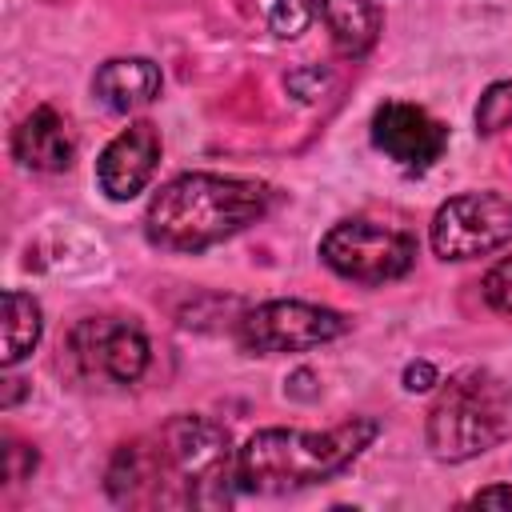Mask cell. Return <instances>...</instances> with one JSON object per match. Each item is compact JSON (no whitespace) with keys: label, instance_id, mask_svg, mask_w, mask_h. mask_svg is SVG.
I'll use <instances>...</instances> for the list:
<instances>
[{"label":"cell","instance_id":"obj_13","mask_svg":"<svg viewBox=\"0 0 512 512\" xmlns=\"http://www.w3.org/2000/svg\"><path fill=\"white\" fill-rule=\"evenodd\" d=\"M320 16L328 24L332 48L348 60L364 56L380 36V4L376 0H320Z\"/></svg>","mask_w":512,"mask_h":512},{"label":"cell","instance_id":"obj_1","mask_svg":"<svg viewBox=\"0 0 512 512\" xmlns=\"http://www.w3.org/2000/svg\"><path fill=\"white\" fill-rule=\"evenodd\" d=\"M236 484L228 432L208 416H172L160 432L120 444L108 492L124 508H224Z\"/></svg>","mask_w":512,"mask_h":512},{"label":"cell","instance_id":"obj_17","mask_svg":"<svg viewBox=\"0 0 512 512\" xmlns=\"http://www.w3.org/2000/svg\"><path fill=\"white\" fill-rule=\"evenodd\" d=\"M480 292H484L488 308H496V312L512 316V256L496 260V264L484 272V280H480Z\"/></svg>","mask_w":512,"mask_h":512},{"label":"cell","instance_id":"obj_14","mask_svg":"<svg viewBox=\"0 0 512 512\" xmlns=\"http://www.w3.org/2000/svg\"><path fill=\"white\" fill-rule=\"evenodd\" d=\"M0 308H4V352H0V360H4V368H16L40 344L44 312L28 292H16V288H8L0 296Z\"/></svg>","mask_w":512,"mask_h":512},{"label":"cell","instance_id":"obj_20","mask_svg":"<svg viewBox=\"0 0 512 512\" xmlns=\"http://www.w3.org/2000/svg\"><path fill=\"white\" fill-rule=\"evenodd\" d=\"M432 384H440V376H436V368H432L428 360L404 364V388H408V392H428Z\"/></svg>","mask_w":512,"mask_h":512},{"label":"cell","instance_id":"obj_7","mask_svg":"<svg viewBox=\"0 0 512 512\" xmlns=\"http://www.w3.org/2000/svg\"><path fill=\"white\" fill-rule=\"evenodd\" d=\"M348 332V320L336 308L308 300H264L240 320V344L256 356L308 352Z\"/></svg>","mask_w":512,"mask_h":512},{"label":"cell","instance_id":"obj_2","mask_svg":"<svg viewBox=\"0 0 512 512\" xmlns=\"http://www.w3.org/2000/svg\"><path fill=\"white\" fill-rule=\"evenodd\" d=\"M268 184L220 172H184L168 180L144 212V236L160 252H204L232 240L268 212Z\"/></svg>","mask_w":512,"mask_h":512},{"label":"cell","instance_id":"obj_12","mask_svg":"<svg viewBox=\"0 0 512 512\" xmlns=\"http://www.w3.org/2000/svg\"><path fill=\"white\" fill-rule=\"evenodd\" d=\"M92 92L108 112H136L160 96V68L148 56L104 60L92 76Z\"/></svg>","mask_w":512,"mask_h":512},{"label":"cell","instance_id":"obj_9","mask_svg":"<svg viewBox=\"0 0 512 512\" xmlns=\"http://www.w3.org/2000/svg\"><path fill=\"white\" fill-rule=\"evenodd\" d=\"M372 144L404 164V168H432L444 148H448V128L420 104H408V100H384L376 112H372Z\"/></svg>","mask_w":512,"mask_h":512},{"label":"cell","instance_id":"obj_16","mask_svg":"<svg viewBox=\"0 0 512 512\" xmlns=\"http://www.w3.org/2000/svg\"><path fill=\"white\" fill-rule=\"evenodd\" d=\"M508 124H512V80H496L484 88V96L476 104V132L492 136Z\"/></svg>","mask_w":512,"mask_h":512},{"label":"cell","instance_id":"obj_8","mask_svg":"<svg viewBox=\"0 0 512 512\" xmlns=\"http://www.w3.org/2000/svg\"><path fill=\"white\" fill-rule=\"evenodd\" d=\"M72 364L84 380L136 384L148 368V336L128 320H80L68 336Z\"/></svg>","mask_w":512,"mask_h":512},{"label":"cell","instance_id":"obj_15","mask_svg":"<svg viewBox=\"0 0 512 512\" xmlns=\"http://www.w3.org/2000/svg\"><path fill=\"white\" fill-rule=\"evenodd\" d=\"M320 16V0H272L268 8V28L280 40H296L300 32L312 28V20Z\"/></svg>","mask_w":512,"mask_h":512},{"label":"cell","instance_id":"obj_3","mask_svg":"<svg viewBox=\"0 0 512 512\" xmlns=\"http://www.w3.org/2000/svg\"><path fill=\"white\" fill-rule=\"evenodd\" d=\"M376 436H380V424L372 416H352L324 432L260 428L244 440V448H236V484H240V492L280 496V492H296V488L332 480Z\"/></svg>","mask_w":512,"mask_h":512},{"label":"cell","instance_id":"obj_4","mask_svg":"<svg viewBox=\"0 0 512 512\" xmlns=\"http://www.w3.org/2000/svg\"><path fill=\"white\" fill-rule=\"evenodd\" d=\"M512 432V392L488 372L452 376L436 404L428 408L424 440L428 452L444 464H464L488 448H496Z\"/></svg>","mask_w":512,"mask_h":512},{"label":"cell","instance_id":"obj_21","mask_svg":"<svg viewBox=\"0 0 512 512\" xmlns=\"http://www.w3.org/2000/svg\"><path fill=\"white\" fill-rule=\"evenodd\" d=\"M468 508H512V484H492V488H480Z\"/></svg>","mask_w":512,"mask_h":512},{"label":"cell","instance_id":"obj_10","mask_svg":"<svg viewBox=\"0 0 512 512\" xmlns=\"http://www.w3.org/2000/svg\"><path fill=\"white\" fill-rule=\"evenodd\" d=\"M156 164H160V128L152 120H132L104 144L96 160V184L108 200H132L152 184Z\"/></svg>","mask_w":512,"mask_h":512},{"label":"cell","instance_id":"obj_6","mask_svg":"<svg viewBox=\"0 0 512 512\" xmlns=\"http://www.w3.org/2000/svg\"><path fill=\"white\" fill-rule=\"evenodd\" d=\"M428 240L440 260H476L512 248V196L460 192L444 200L432 216Z\"/></svg>","mask_w":512,"mask_h":512},{"label":"cell","instance_id":"obj_22","mask_svg":"<svg viewBox=\"0 0 512 512\" xmlns=\"http://www.w3.org/2000/svg\"><path fill=\"white\" fill-rule=\"evenodd\" d=\"M20 384H24V380H16V376H12V380H4V396H0V404H4V408H12V404L20 400V392H24Z\"/></svg>","mask_w":512,"mask_h":512},{"label":"cell","instance_id":"obj_11","mask_svg":"<svg viewBox=\"0 0 512 512\" xmlns=\"http://www.w3.org/2000/svg\"><path fill=\"white\" fill-rule=\"evenodd\" d=\"M12 156L32 172H68L76 160V140L68 120L52 104L32 108L12 132Z\"/></svg>","mask_w":512,"mask_h":512},{"label":"cell","instance_id":"obj_18","mask_svg":"<svg viewBox=\"0 0 512 512\" xmlns=\"http://www.w3.org/2000/svg\"><path fill=\"white\" fill-rule=\"evenodd\" d=\"M284 84H288V92H292L296 100H304V104H312V100H320V96L328 92V84H332V76L308 64V68H296V72H288V76H284Z\"/></svg>","mask_w":512,"mask_h":512},{"label":"cell","instance_id":"obj_19","mask_svg":"<svg viewBox=\"0 0 512 512\" xmlns=\"http://www.w3.org/2000/svg\"><path fill=\"white\" fill-rule=\"evenodd\" d=\"M36 464H40L36 448H28V444H20V440H8V444H4V480H8V484L28 480V476L36 472Z\"/></svg>","mask_w":512,"mask_h":512},{"label":"cell","instance_id":"obj_5","mask_svg":"<svg viewBox=\"0 0 512 512\" xmlns=\"http://www.w3.org/2000/svg\"><path fill=\"white\" fill-rule=\"evenodd\" d=\"M320 260L340 280L376 288V284H388V280H400L412 272L416 236L388 220L352 216V220H336L320 236Z\"/></svg>","mask_w":512,"mask_h":512}]
</instances>
